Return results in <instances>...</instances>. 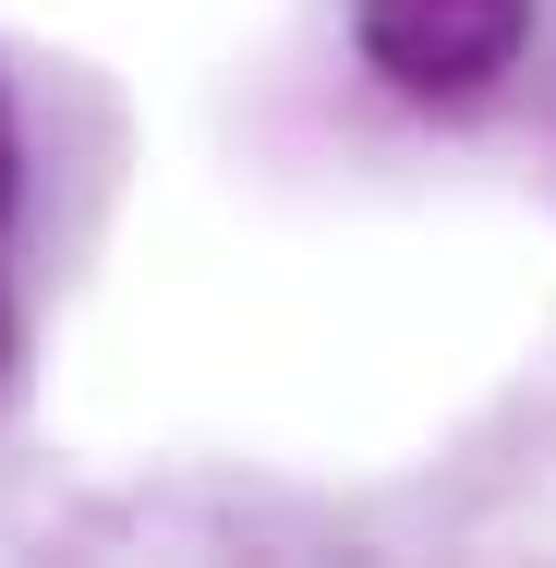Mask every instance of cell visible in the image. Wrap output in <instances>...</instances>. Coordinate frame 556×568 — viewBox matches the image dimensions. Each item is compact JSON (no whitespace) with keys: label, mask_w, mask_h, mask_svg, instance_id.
Here are the masks:
<instances>
[{"label":"cell","mask_w":556,"mask_h":568,"mask_svg":"<svg viewBox=\"0 0 556 568\" xmlns=\"http://www.w3.org/2000/svg\"><path fill=\"white\" fill-rule=\"evenodd\" d=\"M12 182H24V133H12V98H0V219H12Z\"/></svg>","instance_id":"2"},{"label":"cell","mask_w":556,"mask_h":568,"mask_svg":"<svg viewBox=\"0 0 556 568\" xmlns=\"http://www.w3.org/2000/svg\"><path fill=\"white\" fill-rule=\"evenodd\" d=\"M351 37H363L387 98L484 110L520 73V49H533V0H351Z\"/></svg>","instance_id":"1"},{"label":"cell","mask_w":556,"mask_h":568,"mask_svg":"<svg viewBox=\"0 0 556 568\" xmlns=\"http://www.w3.org/2000/svg\"><path fill=\"white\" fill-rule=\"evenodd\" d=\"M0 363H12V278H0Z\"/></svg>","instance_id":"3"}]
</instances>
